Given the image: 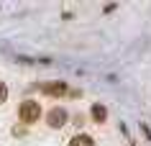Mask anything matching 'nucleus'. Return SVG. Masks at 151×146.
Returning <instances> with one entry per match:
<instances>
[{
    "mask_svg": "<svg viewBox=\"0 0 151 146\" xmlns=\"http://www.w3.org/2000/svg\"><path fill=\"white\" fill-rule=\"evenodd\" d=\"M44 92H46V95H64V92H67V82H46V85H44Z\"/></svg>",
    "mask_w": 151,
    "mask_h": 146,
    "instance_id": "nucleus-3",
    "label": "nucleus"
},
{
    "mask_svg": "<svg viewBox=\"0 0 151 146\" xmlns=\"http://www.w3.org/2000/svg\"><path fill=\"white\" fill-rule=\"evenodd\" d=\"M90 115H92V121H95V123H105V121H108V108L100 105V103H95L92 110H90Z\"/></svg>",
    "mask_w": 151,
    "mask_h": 146,
    "instance_id": "nucleus-4",
    "label": "nucleus"
},
{
    "mask_svg": "<svg viewBox=\"0 0 151 146\" xmlns=\"http://www.w3.org/2000/svg\"><path fill=\"white\" fill-rule=\"evenodd\" d=\"M69 146H95V141H92V136H87V133H77V136H72Z\"/></svg>",
    "mask_w": 151,
    "mask_h": 146,
    "instance_id": "nucleus-5",
    "label": "nucleus"
},
{
    "mask_svg": "<svg viewBox=\"0 0 151 146\" xmlns=\"http://www.w3.org/2000/svg\"><path fill=\"white\" fill-rule=\"evenodd\" d=\"M8 100V87H5V82H0V105Z\"/></svg>",
    "mask_w": 151,
    "mask_h": 146,
    "instance_id": "nucleus-6",
    "label": "nucleus"
},
{
    "mask_svg": "<svg viewBox=\"0 0 151 146\" xmlns=\"http://www.w3.org/2000/svg\"><path fill=\"white\" fill-rule=\"evenodd\" d=\"M46 123H49V128H62V126H67V110L64 108H51L46 113Z\"/></svg>",
    "mask_w": 151,
    "mask_h": 146,
    "instance_id": "nucleus-2",
    "label": "nucleus"
},
{
    "mask_svg": "<svg viewBox=\"0 0 151 146\" xmlns=\"http://www.w3.org/2000/svg\"><path fill=\"white\" fill-rule=\"evenodd\" d=\"M18 118H21V123H26V126L36 123L41 118V105L36 100H23L21 108H18Z\"/></svg>",
    "mask_w": 151,
    "mask_h": 146,
    "instance_id": "nucleus-1",
    "label": "nucleus"
}]
</instances>
